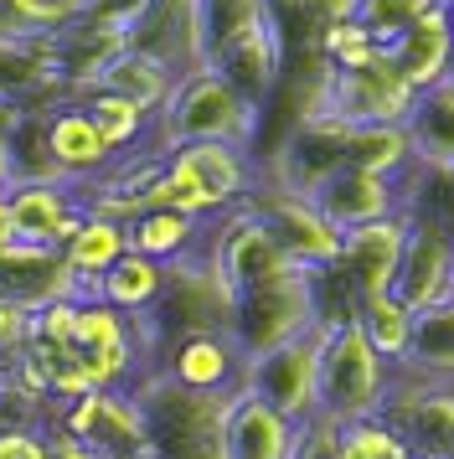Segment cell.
<instances>
[{
	"mask_svg": "<svg viewBox=\"0 0 454 459\" xmlns=\"http://www.w3.org/2000/svg\"><path fill=\"white\" fill-rule=\"evenodd\" d=\"M258 186V155L243 145H176L165 150L161 176L144 191V207L181 212L212 222L223 212L243 207Z\"/></svg>",
	"mask_w": 454,
	"mask_h": 459,
	"instance_id": "6da1fadb",
	"label": "cell"
},
{
	"mask_svg": "<svg viewBox=\"0 0 454 459\" xmlns=\"http://www.w3.org/2000/svg\"><path fill=\"white\" fill-rule=\"evenodd\" d=\"M258 129H264V114L248 104L238 88L206 73V67H191L176 78L165 108L155 114V150H176V145H258Z\"/></svg>",
	"mask_w": 454,
	"mask_h": 459,
	"instance_id": "7a4b0ae2",
	"label": "cell"
},
{
	"mask_svg": "<svg viewBox=\"0 0 454 459\" xmlns=\"http://www.w3.org/2000/svg\"><path fill=\"white\" fill-rule=\"evenodd\" d=\"M320 351H315V418L330 423H356V418H382L392 387V367L371 351L356 320L341 325H315Z\"/></svg>",
	"mask_w": 454,
	"mask_h": 459,
	"instance_id": "3957f363",
	"label": "cell"
},
{
	"mask_svg": "<svg viewBox=\"0 0 454 459\" xmlns=\"http://www.w3.org/2000/svg\"><path fill=\"white\" fill-rule=\"evenodd\" d=\"M129 393L144 413L155 459H227V397L186 393L155 372H144Z\"/></svg>",
	"mask_w": 454,
	"mask_h": 459,
	"instance_id": "277c9868",
	"label": "cell"
},
{
	"mask_svg": "<svg viewBox=\"0 0 454 459\" xmlns=\"http://www.w3.org/2000/svg\"><path fill=\"white\" fill-rule=\"evenodd\" d=\"M305 331H315V273L300 269V264H289V269L232 294L227 335L243 351V361L274 351V346H284Z\"/></svg>",
	"mask_w": 454,
	"mask_h": 459,
	"instance_id": "5b68a950",
	"label": "cell"
},
{
	"mask_svg": "<svg viewBox=\"0 0 454 459\" xmlns=\"http://www.w3.org/2000/svg\"><path fill=\"white\" fill-rule=\"evenodd\" d=\"M73 367H78L93 387L103 393H124L144 377V341L140 325L129 315L109 310L99 299H83L78 305V331H73Z\"/></svg>",
	"mask_w": 454,
	"mask_h": 459,
	"instance_id": "8992f818",
	"label": "cell"
},
{
	"mask_svg": "<svg viewBox=\"0 0 454 459\" xmlns=\"http://www.w3.org/2000/svg\"><path fill=\"white\" fill-rule=\"evenodd\" d=\"M413 93L397 67H392L388 52H377L367 67H351V73H336L326 67V83H320V104L315 114H330L346 129H367V125H403L413 108Z\"/></svg>",
	"mask_w": 454,
	"mask_h": 459,
	"instance_id": "52a82bcc",
	"label": "cell"
},
{
	"mask_svg": "<svg viewBox=\"0 0 454 459\" xmlns=\"http://www.w3.org/2000/svg\"><path fill=\"white\" fill-rule=\"evenodd\" d=\"M47 429H57V434L78 438L88 455L99 459H140L150 455V438H144V413L135 393L124 387V393H83L78 403H62L52 408L47 418Z\"/></svg>",
	"mask_w": 454,
	"mask_h": 459,
	"instance_id": "ba28073f",
	"label": "cell"
},
{
	"mask_svg": "<svg viewBox=\"0 0 454 459\" xmlns=\"http://www.w3.org/2000/svg\"><path fill=\"white\" fill-rule=\"evenodd\" d=\"M454 284V228L439 212L408 207V238H403V258L392 273V294L408 305L413 315L450 299Z\"/></svg>",
	"mask_w": 454,
	"mask_h": 459,
	"instance_id": "9c48e42d",
	"label": "cell"
},
{
	"mask_svg": "<svg viewBox=\"0 0 454 459\" xmlns=\"http://www.w3.org/2000/svg\"><path fill=\"white\" fill-rule=\"evenodd\" d=\"M315 351H320V335L305 331L274 346L264 356H248L243 361V393H253L264 408H274L289 423H305L315 418Z\"/></svg>",
	"mask_w": 454,
	"mask_h": 459,
	"instance_id": "30bf717a",
	"label": "cell"
},
{
	"mask_svg": "<svg viewBox=\"0 0 454 459\" xmlns=\"http://www.w3.org/2000/svg\"><path fill=\"white\" fill-rule=\"evenodd\" d=\"M248 207L258 212L264 228L279 238V248L289 253V264H300V269H310V273L341 264V232L315 212L310 196H294V191H284V186L258 181L253 196H248Z\"/></svg>",
	"mask_w": 454,
	"mask_h": 459,
	"instance_id": "8fae6325",
	"label": "cell"
},
{
	"mask_svg": "<svg viewBox=\"0 0 454 459\" xmlns=\"http://www.w3.org/2000/svg\"><path fill=\"white\" fill-rule=\"evenodd\" d=\"M150 372L176 382L186 393L202 397H232L243 393V351L232 346L227 331H202V335H181L155 351Z\"/></svg>",
	"mask_w": 454,
	"mask_h": 459,
	"instance_id": "7c38bea8",
	"label": "cell"
},
{
	"mask_svg": "<svg viewBox=\"0 0 454 459\" xmlns=\"http://www.w3.org/2000/svg\"><path fill=\"white\" fill-rule=\"evenodd\" d=\"M310 202H315V212L336 232H351V228H367V222H382V217L408 212V181L341 166L336 176H326L320 186L310 191Z\"/></svg>",
	"mask_w": 454,
	"mask_h": 459,
	"instance_id": "4fadbf2b",
	"label": "cell"
},
{
	"mask_svg": "<svg viewBox=\"0 0 454 459\" xmlns=\"http://www.w3.org/2000/svg\"><path fill=\"white\" fill-rule=\"evenodd\" d=\"M5 217H11V238L16 243H37V248H57L78 232L83 222V196L78 186L62 181H26V186H5L0 191Z\"/></svg>",
	"mask_w": 454,
	"mask_h": 459,
	"instance_id": "5bb4252c",
	"label": "cell"
},
{
	"mask_svg": "<svg viewBox=\"0 0 454 459\" xmlns=\"http://www.w3.org/2000/svg\"><path fill=\"white\" fill-rule=\"evenodd\" d=\"M0 299H16L21 310H41L52 299H93V284L62 264L57 248L5 243L0 248Z\"/></svg>",
	"mask_w": 454,
	"mask_h": 459,
	"instance_id": "9a60e30c",
	"label": "cell"
},
{
	"mask_svg": "<svg viewBox=\"0 0 454 459\" xmlns=\"http://www.w3.org/2000/svg\"><path fill=\"white\" fill-rule=\"evenodd\" d=\"M47 155H52V170H57L62 186H78V191L93 186L103 170L119 160L78 99H62V104L47 108Z\"/></svg>",
	"mask_w": 454,
	"mask_h": 459,
	"instance_id": "2e32d148",
	"label": "cell"
},
{
	"mask_svg": "<svg viewBox=\"0 0 454 459\" xmlns=\"http://www.w3.org/2000/svg\"><path fill=\"white\" fill-rule=\"evenodd\" d=\"M403 238H408V212L341 232V264H336V273L346 279V290L356 299L392 290V273H397V258H403Z\"/></svg>",
	"mask_w": 454,
	"mask_h": 459,
	"instance_id": "e0dca14e",
	"label": "cell"
},
{
	"mask_svg": "<svg viewBox=\"0 0 454 459\" xmlns=\"http://www.w3.org/2000/svg\"><path fill=\"white\" fill-rule=\"evenodd\" d=\"M268 22H274L268 0H191V63L217 67Z\"/></svg>",
	"mask_w": 454,
	"mask_h": 459,
	"instance_id": "ac0fdd59",
	"label": "cell"
},
{
	"mask_svg": "<svg viewBox=\"0 0 454 459\" xmlns=\"http://www.w3.org/2000/svg\"><path fill=\"white\" fill-rule=\"evenodd\" d=\"M388 57H392V67H397V78H403L413 93L444 83L454 73V37H450V22H444V5H433L429 16H418V22L388 47Z\"/></svg>",
	"mask_w": 454,
	"mask_h": 459,
	"instance_id": "d6986e66",
	"label": "cell"
},
{
	"mask_svg": "<svg viewBox=\"0 0 454 459\" xmlns=\"http://www.w3.org/2000/svg\"><path fill=\"white\" fill-rule=\"evenodd\" d=\"M403 129H408V145H413V166L433 170V176H454V83L450 78L413 99Z\"/></svg>",
	"mask_w": 454,
	"mask_h": 459,
	"instance_id": "ffe728a7",
	"label": "cell"
},
{
	"mask_svg": "<svg viewBox=\"0 0 454 459\" xmlns=\"http://www.w3.org/2000/svg\"><path fill=\"white\" fill-rule=\"evenodd\" d=\"M294 423L264 408L253 393L227 397V459H289Z\"/></svg>",
	"mask_w": 454,
	"mask_h": 459,
	"instance_id": "44dd1931",
	"label": "cell"
},
{
	"mask_svg": "<svg viewBox=\"0 0 454 459\" xmlns=\"http://www.w3.org/2000/svg\"><path fill=\"white\" fill-rule=\"evenodd\" d=\"M397 377L433 382V387H454V299H439V305L413 315L408 356H403Z\"/></svg>",
	"mask_w": 454,
	"mask_h": 459,
	"instance_id": "7402d4cb",
	"label": "cell"
},
{
	"mask_svg": "<svg viewBox=\"0 0 454 459\" xmlns=\"http://www.w3.org/2000/svg\"><path fill=\"white\" fill-rule=\"evenodd\" d=\"M176 67H165L161 57H150V52H140V47H119L109 63H103L99 83L103 93H119V99H129L135 108H144L150 119L165 108V99H170V88H176Z\"/></svg>",
	"mask_w": 454,
	"mask_h": 459,
	"instance_id": "603a6c76",
	"label": "cell"
},
{
	"mask_svg": "<svg viewBox=\"0 0 454 459\" xmlns=\"http://www.w3.org/2000/svg\"><path fill=\"white\" fill-rule=\"evenodd\" d=\"M124 232H129V253H144V258H155L165 269L196 258L206 243V222L181 217V212H161V207H144Z\"/></svg>",
	"mask_w": 454,
	"mask_h": 459,
	"instance_id": "cb8c5ba5",
	"label": "cell"
},
{
	"mask_svg": "<svg viewBox=\"0 0 454 459\" xmlns=\"http://www.w3.org/2000/svg\"><path fill=\"white\" fill-rule=\"evenodd\" d=\"M124 253H129V232H124V222H109V217L83 212L78 232L62 243V264L78 273L83 284H93V299H99V279L119 264Z\"/></svg>",
	"mask_w": 454,
	"mask_h": 459,
	"instance_id": "d4e9b609",
	"label": "cell"
},
{
	"mask_svg": "<svg viewBox=\"0 0 454 459\" xmlns=\"http://www.w3.org/2000/svg\"><path fill=\"white\" fill-rule=\"evenodd\" d=\"M161 290H165V264L144 258V253H124L119 264L99 279V305L129 315V320H144L155 310Z\"/></svg>",
	"mask_w": 454,
	"mask_h": 459,
	"instance_id": "484cf974",
	"label": "cell"
},
{
	"mask_svg": "<svg viewBox=\"0 0 454 459\" xmlns=\"http://www.w3.org/2000/svg\"><path fill=\"white\" fill-rule=\"evenodd\" d=\"M78 104L88 108V119L99 125V134L109 140V150H114V155L155 150V119H150L144 108H135L129 99H119V93H103V88H93V93H83ZM161 155H165V150H161Z\"/></svg>",
	"mask_w": 454,
	"mask_h": 459,
	"instance_id": "4316f807",
	"label": "cell"
},
{
	"mask_svg": "<svg viewBox=\"0 0 454 459\" xmlns=\"http://www.w3.org/2000/svg\"><path fill=\"white\" fill-rule=\"evenodd\" d=\"M362 335L371 341V351L388 361L392 372L403 367V356H408V335H413V310L397 299V294H367V299H356V315H351Z\"/></svg>",
	"mask_w": 454,
	"mask_h": 459,
	"instance_id": "83f0119b",
	"label": "cell"
},
{
	"mask_svg": "<svg viewBox=\"0 0 454 459\" xmlns=\"http://www.w3.org/2000/svg\"><path fill=\"white\" fill-rule=\"evenodd\" d=\"M346 166L371 170V176H392L408 181L413 176V145L403 125H367L346 134Z\"/></svg>",
	"mask_w": 454,
	"mask_h": 459,
	"instance_id": "f1b7e54d",
	"label": "cell"
},
{
	"mask_svg": "<svg viewBox=\"0 0 454 459\" xmlns=\"http://www.w3.org/2000/svg\"><path fill=\"white\" fill-rule=\"evenodd\" d=\"M93 0H5V22L16 37H57L88 16Z\"/></svg>",
	"mask_w": 454,
	"mask_h": 459,
	"instance_id": "f546056e",
	"label": "cell"
},
{
	"mask_svg": "<svg viewBox=\"0 0 454 459\" xmlns=\"http://www.w3.org/2000/svg\"><path fill=\"white\" fill-rule=\"evenodd\" d=\"M433 5H444V0H356V26L388 52L418 16H429Z\"/></svg>",
	"mask_w": 454,
	"mask_h": 459,
	"instance_id": "4dcf8cb0",
	"label": "cell"
},
{
	"mask_svg": "<svg viewBox=\"0 0 454 459\" xmlns=\"http://www.w3.org/2000/svg\"><path fill=\"white\" fill-rule=\"evenodd\" d=\"M341 459H413V449L388 418H356L341 423Z\"/></svg>",
	"mask_w": 454,
	"mask_h": 459,
	"instance_id": "1f68e13d",
	"label": "cell"
},
{
	"mask_svg": "<svg viewBox=\"0 0 454 459\" xmlns=\"http://www.w3.org/2000/svg\"><path fill=\"white\" fill-rule=\"evenodd\" d=\"M78 305L83 299H52L31 310V341H47V346H73V331H78Z\"/></svg>",
	"mask_w": 454,
	"mask_h": 459,
	"instance_id": "d6a6232c",
	"label": "cell"
},
{
	"mask_svg": "<svg viewBox=\"0 0 454 459\" xmlns=\"http://www.w3.org/2000/svg\"><path fill=\"white\" fill-rule=\"evenodd\" d=\"M289 459H341V423H330V418L294 423V449H289Z\"/></svg>",
	"mask_w": 454,
	"mask_h": 459,
	"instance_id": "836d02e7",
	"label": "cell"
},
{
	"mask_svg": "<svg viewBox=\"0 0 454 459\" xmlns=\"http://www.w3.org/2000/svg\"><path fill=\"white\" fill-rule=\"evenodd\" d=\"M0 459H52V438L37 423H0Z\"/></svg>",
	"mask_w": 454,
	"mask_h": 459,
	"instance_id": "e575fe53",
	"label": "cell"
},
{
	"mask_svg": "<svg viewBox=\"0 0 454 459\" xmlns=\"http://www.w3.org/2000/svg\"><path fill=\"white\" fill-rule=\"evenodd\" d=\"M31 341V310H21L16 299H0V367Z\"/></svg>",
	"mask_w": 454,
	"mask_h": 459,
	"instance_id": "d590c367",
	"label": "cell"
},
{
	"mask_svg": "<svg viewBox=\"0 0 454 459\" xmlns=\"http://www.w3.org/2000/svg\"><path fill=\"white\" fill-rule=\"evenodd\" d=\"M294 16L320 37L336 22H356V0H294Z\"/></svg>",
	"mask_w": 454,
	"mask_h": 459,
	"instance_id": "8d00e7d4",
	"label": "cell"
},
{
	"mask_svg": "<svg viewBox=\"0 0 454 459\" xmlns=\"http://www.w3.org/2000/svg\"><path fill=\"white\" fill-rule=\"evenodd\" d=\"M47 438H52V459H99V455H88L78 438H67V434H57V429H47Z\"/></svg>",
	"mask_w": 454,
	"mask_h": 459,
	"instance_id": "74e56055",
	"label": "cell"
},
{
	"mask_svg": "<svg viewBox=\"0 0 454 459\" xmlns=\"http://www.w3.org/2000/svg\"><path fill=\"white\" fill-rule=\"evenodd\" d=\"M16 119H21V104H16V99H5V93H0V155H5V140H11V129H16Z\"/></svg>",
	"mask_w": 454,
	"mask_h": 459,
	"instance_id": "f35d334b",
	"label": "cell"
},
{
	"mask_svg": "<svg viewBox=\"0 0 454 459\" xmlns=\"http://www.w3.org/2000/svg\"><path fill=\"white\" fill-rule=\"evenodd\" d=\"M5 243H16V238H11V217H5V202H0V248H5Z\"/></svg>",
	"mask_w": 454,
	"mask_h": 459,
	"instance_id": "ab89813d",
	"label": "cell"
},
{
	"mask_svg": "<svg viewBox=\"0 0 454 459\" xmlns=\"http://www.w3.org/2000/svg\"><path fill=\"white\" fill-rule=\"evenodd\" d=\"M444 22H450V37H454V0H444Z\"/></svg>",
	"mask_w": 454,
	"mask_h": 459,
	"instance_id": "60d3db41",
	"label": "cell"
},
{
	"mask_svg": "<svg viewBox=\"0 0 454 459\" xmlns=\"http://www.w3.org/2000/svg\"><path fill=\"white\" fill-rule=\"evenodd\" d=\"M450 299H454V284H450Z\"/></svg>",
	"mask_w": 454,
	"mask_h": 459,
	"instance_id": "b9f144b4",
	"label": "cell"
},
{
	"mask_svg": "<svg viewBox=\"0 0 454 459\" xmlns=\"http://www.w3.org/2000/svg\"><path fill=\"white\" fill-rule=\"evenodd\" d=\"M140 459H155V455H140Z\"/></svg>",
	"mask_w": 454,
	"mask_h": 459,
	"instance_id": "7bdbcfd3",
	"label": "cell"
},
{
	"mask_svg": "<svg viewBox=\"0 0 454 459\" xmlns=\"http://www.w3.org/2000/svg\"><path fill=\"white\" fill-rule=\"evenodd\" d=\"M450 83H454V73H450Z\"/></svg>",
	"mask_w": 454,
	"mask_h": 459,
	"instance_id": "ee69618b",
	"label": "cell"
}]
</instances>
